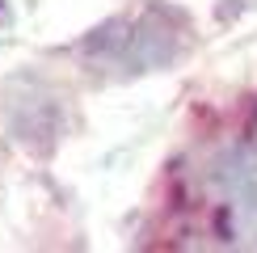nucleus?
Returning <instances> with one entry per match:
<instances>
[{
	"label": "nucleus",
	"instance_id": "2",
	"mask_svg": "<svg viewBox=\"0 0 257 253\" xmlns=\"http://www.w3.org/2000/svg\"><path fill=\"white\" fill-rule=\"evenodd\" d=\"M211 194L223 240L257 245V156L244 148H228L211 165Z\"/></svg>",
	"mask_w": 257,
	"mask_h": 253
},
{
	"label": "nucleus",
	"instance_id": "3",
	"mask_svg": "<svg viewBox=\"0 0 257 253\" xmlns=\"http://www.w3.org/2000/svg\"><path fill=\"white\" fill-rule=\"evenodd\" d=\"M253 135H257V126H253Z\"/></svg>",
	"mask_w": 257,
	"mask_h": 253
},
{
	"label": "nucleus",
	"instance_id": "1",
	"mask_svg": "<svg viewBox=\"0 0 257 253\" xmlns=\"http://www.w3.org/2000/svg\"><path fill=\"white\" fill-rule=\"evenodd\" d=\"M186 42H190L186 13L169 5H148L135 17L105 21L76 51L89 59V68H110L114 76H139V72H156L181 59Z\"/></svg>",
	"mask_w": 257,
	"mask_h": 253
}]
</instances>
